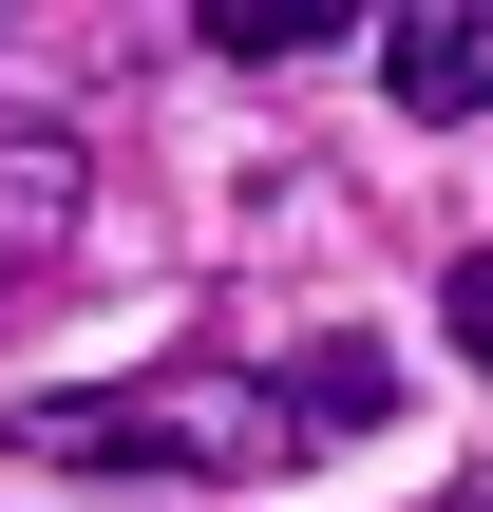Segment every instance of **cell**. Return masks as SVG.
I'll return each mask as SVG.
<instances>
[{
	"label": "cell",
	"mask_w": 493,
	"mask_h": 512,
	"mask_svg": "<svg viewBox=\"0 0 493 512\" xmlns=\"http://www.w3.org/2000/svg\"><path fill=\"white\" fill-rule=\"evenodd\" d=\"M380 418H399V361L304 342V361H171L114 399H19V456H57V475H285V456H342Z\"/></svg>",
	"instance_id": "obj_1"
},
{
	"label": "cell",
	"mask_w": 493,
	"mask_h": 512,
	"mask_svg": "<svg viewBox=\"0 0 493 512\" xmlns=\"http://www.w3.org/2000/svg\"><path fill=\"white\" fill-rule=\"evenodd\" d=\"M380 95L399 114H493V0H399L380 19Z\"/></svg>",
	"instance_id": "obj_2"
},
{
	"label": "cell",
	"mask_w": 493,
	"mask_h": 512,
	"mask_svg": "<svg viewBox=\"0 0 493 512\" xmlns=\"http://www.w3.org/2000/svg\"><path fill=\"white\" fill-rule=\"evenodd\" d=\"M76 209H95V152L76 133H0V285H38L76 247Z\"/></svg>",
	"instance_id": "obj_3"
},
{
	"label": "cell",
	"mask_w": 493,
	"mask_h": 512,
	"mask_svg": "<svg viewBox=\"0 0 493 512\" xmlns=\"http://www.w3.org/2000/svg\"><path fill=\"white\" fill-rule=\"evenodd\" d=\"M190 38H209V57H304V38H323V0H209Z\"/></svg>",
	"instance_id": "obj_4"
},
{
	"label": "cell",
	"mask_w": 493,
	"mask_h": 512,
	"mask_svg": "<svg viewBox=\"0 0 493 512\" xmlns=\"http://www.w3.org/2000/svg\"><path fill=\"white\" fill-rule=\"evenodd\" d=\"M437 323H456V361H493V247H456V266H437Z\"/></svg>",
	"instance_id": "obj_5"
},
{
	"label": "cell",
	"mask_w": 493,
	"mask_h": 512,
	"mask_svg": "<svg viewBox=\"0 0 493 512\" xmlns=\"http://www.w3.org/2000/svg\"><path fill=\"white\" fill-rule=\"evenodd\" d=\"M456 512H493V494H456Z\"/></svg>",
	"instance_id": "obj_6"
}]
</instances>
